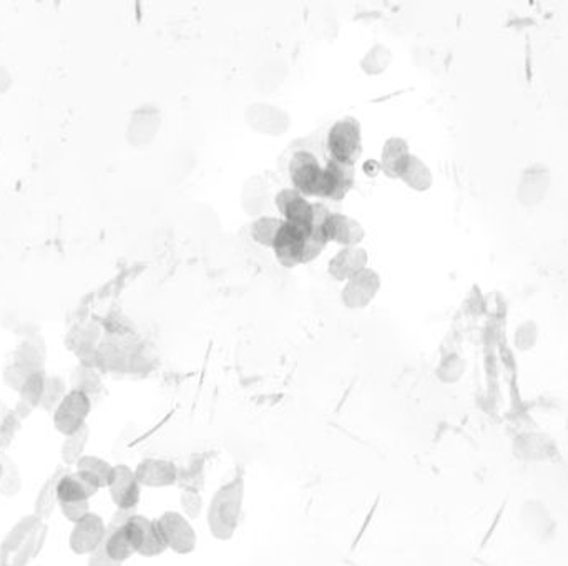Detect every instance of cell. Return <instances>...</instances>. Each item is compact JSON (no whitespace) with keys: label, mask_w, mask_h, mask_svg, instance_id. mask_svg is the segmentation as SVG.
<instances>
[{"label":"cell","mask_w":568,"mask_h":566,"mask_svg":"<svg viewBox=\"0 0 568 566\" xmlns=\"http://www.w3.org/2000/svg\"><path fill=\"white\" fill-rule=\"evenodd\" d=\"M11 412H12V408L7 407V406L4 404V400H0V422L4 421Z\"/></svg>","instance_id":"ee69618b"},{"label":"cell","mask_w":568,"mask_h":566,"mask_svg":"<svg viewBox=\"0 0 568 566\" xmlns=\"http://www.w3.org/2000/svg\"><path fill=\"white\" fill-rule=\"evenodd\" d=\"M465 368H467L465 359L457 353H450L440 359L436 370L437 377L444 384H455L463 379Z\"/></svg>","instance_id":"d6a6232c"},{"label":"cell","mask_w":568,"mask_h":566,"mask_svg":"<svg viewBox=\"0 0 568 566\" xmlns=\"http://www.w3.org/2000/svg\"><path fill=\"white\" fill-rule=\"evenodd\" d=\"M368 263H370L368 251L359 246H347L331 258L328 273L332 279L346 283L349 277L366 269Z\"/></svg>","instance_id":"ac0fdd59"},{"label":"cell","mask_w":568,"mask_h":566,"mask_svg":"<svg viewBox=\"0 0 568 566\" xmlns=\"http://www.w3.org/2000/svg\"><path fill=\"white\" fill-rule=\"evenodd\" d=\"M353 182H354L353 167H344V165H339V163L330 159L328 165L324 167V173H323L319 198L339 201L347 195V191L353 186Z\"/></svg>","instance_id":"d6986e66"},{"label":"cell","mask_w":568,"mask_h":566,"mask_svg":"<svg viewBox=\"0 0 568 566\" xmlns=\"http://www.w3.org/2000/svg\"><path fill=\"white\" fill-rule=\"evenodd\" d=\"M0 465H2V475H0V495L13 499L22 490V474L19 465L15 463L11 455L0 454Z\"/></svg>","instance_id":"4316f807"},{"label":"cell","mask_w":568,"mask_h":566,"mask_svg":"<svg viewBox=\"0 0 568 566\" xmlns=\"http://www.w3.org/2000/svg\"><path fill=\"white\" fill-rule=\"evenodd\" d=\"M0 475H2V465H0Z\"/></svg>","instance_id":"f6af8a7d"},{"label":"cell","mask_w":568,"mask_h":566,"mask_svg":"<svg viewBox=\"0 0 568 566\" xmlns=\"http://www.w3.org/2000/svg\"><path fill=\"white\" fill-rule=\"evenodd\" d=\"M68 472L66 465H58L52 474L49 475V478L43 482V485L40 487L39 493L35 497V503H34V515H37L42 520H49L55 512V507L58 505L57 501V485L58 480L62 478V475Z\"/></svg>","instance_id":"cb8c5ba5"},{"label":"cell","mask_w":568,"mask_h":566,"mask_svg":"<svg viewBox=\"0 0 568 566\" xmlns=\"http://www.w3.org/2000/svg\"><path fill=\"white\" fill-rule=\"evenodd\" d=\"M379 290H381L379 273L366 267L344 283L341 299L347 309H353V311L364 309L374 301Z\"/></svg>","instance_id":"8fae6325"},{"label":"cell","mask_w":568,"mask_h":566,"mask_svg":"<svg viewBox=\"0 0 568 566\" xmlns=\"http://www.w3.org/2000/svg\"><path fill=\"white\" fill-rule=\"evenodd\" d=\"M180 507L188 520H197L205 510V501L197 488L186 487L180 495Z\"/></svg>","instance_id":"8d00e7d4"},{"label":"cell","mask_w":568,"mask_h":566,"mask_svg":"<svg viewBox=\"0 0 568 566\" xmlns=\"http://www.w3.org/2000/svg\"><path fill=\"white\" fill-rule=\"evenodd\" d=\"M328 150L332 161L344 167H353L362 151V130L359 120L346 117L336 121L328 135Z\"/></svg>","instance_id":"3957f363"},{"label":"cell","mask_w":568,"mask_h":566,"mask_svg":"<svg viewBox=\"0 0 568 566\" xmlns=\"http://www.w3.org/2000/svg\"><path fill=\"white\" fill-rule=\"evenodd\" d=\"M552 185V172L542 161L527 165L517 180L516 197L524 206H537L549 195Z\"/></svg>","instance_id":"8992f818"},{"label":"cell","mask_w":568,"mask_h":566,"mask_svg":"<svg viewBox=\"0 0 568 566\" xmlns=\"http://www.w3.org/2000/svg\"><path fill=\"white\" fill-rule=\"evenodd\" d=\"M393 64V52L383 43L372 45L361 60V70L366 75H381Z\"/></svg>","instance_id":"f546056e"},{"label":"cell","mask_w":568,"mask_h":566,"mask_svg":"<svg viewBox=\"0 0 568 566\" xmlns=\"http://www.w3.org/2000/svg\"><path fill=\"white\" fill-rule=\"evenodd\" d=\"M20 427H22V421L15 415L13 410L4 421L0 422V454H4L7 448L12 446Z\"/></svg>","instance_id":"74e56055"},{"label":"cell","mask_w":568,"mask_h":566,"mask_svg":"<svg viewBox=\"0 0 568 566\" xmlns=\"http://www.w3.org/2000/svg\"><path fill=\"white\" fill-rule=\"evenodd\" d=\"M245 120L254 132L266 136H283L290 130V113L278 105L258 102L245 110Z\"/></svg>","instance_id":"9c48e42d"},{"label":"cell","mask_w":568,"mask_h":566,"mask_svg":"<svg viewBox=\"0 0 568 566\" xmlns=\"http://www.w3.org/2000/svg\"><path fill=\"white\" fill-rule=\"evenodd\" d=\"M283 223H284L283 218H276V216H271V214L256 218L252 223V228H250V233H252L254 243H258V244H261L265 248H273L275 239L278 236L279 229H281Z\"/></svg>","instance_id":"f1b7e54d"},{"label":"cell","mask_w":568,"mask_h":566,"mask_svg":"<svg viewBox=\"0 0 568 566\" xmlns=\"http://www.w3.org/2000/svg\"><path fill=\"white\" fill-rule=\"evenodd\" d=\"M245 501V478L238 474L213 493L206 508V525L213 539L230 541L239 527Z\"/></svg>","instance_id":"7a4b0ae2"},{"label":"cell","mask_w":568,"mask_h":566,"mask_svg":"<svg viewBox=\"0 0 568 566\" xmlns=\"http://www.w3.org/2000/svg\"><path fill=\"white\" fill-rule=\"evenodd\" d=\"M241 206L254 220L266 216L271 206V195L268 183L261 176H252L241 191Z\"/></svg>","instance_id":"7402d4cb"},{"label":"cell","mask_w":568,"mask_h":566,"mask_svg":"<svg viewBox=\"0 0 568 566\" xmlns=\"http://www.w3.org/2000/svg\"><path fill=\"white\" fill-rule=\"evenodd\" d=\"M123 530L127 539L132 543L135 554L145 558H155L167 552V547L160 537L155 520H150L144 515L135 514Z\"/></svg>","instance_id":"52a82bcc"},{"label":"cell","mask_w":568,"mask_h":566,"mask_svg":"<svg viewBox=\"0 0 568 566\" xmlns=\"http://www.w3.org/2000/svg\"><path fill=\"white\" fill-rule=\"evenodd\" d=\"M537 341H539V326L535 321L525 319L514 330V345L520 353L532 351Z\"/></svg>","instance_id":"d590c367"},{"label":"cell","mask_w":568,"mask_h":566,"mask_svg":"<svg viewBox=\"0 0 568 566\" xmlns=\"http://www.w3.org/2000/svg\"><path fill=\"white\" fill-rule=\"evenodd\" d=\"M75 472L89 477L98 488H108L113 477V465L97 455H83L75 465Z\"/></svg>","instance_id":"484cf974"},{"label":"cell","mask_w":568,"mask_h":566,"mask_svg":"<svg viewBox=\"0 0 568 566\" xmlns=\"http://www.w3.org/2000/svg\"><path fill=\"white\" fill-rule=\"evenodd\" d=\"M399 180H402L406 185L409 186L410 190L421 191V193L431 190V186L434 183V176H432L431 168L424 163L423 159H419L417 155H412V153L406 161Z\"/></svg>","instance_id":"d4e9b609"},{"label":"cell","mask_w":568,"mask_h":566,"mask_svg":"<svg viewBox=\"0 0 568 566\" xmlns=\"http://www.w3.org/2000/svg\"><path fill=\"white\" fill-rule=\"evenodd\" d=\"M324 235L328 243H338L347 248L359 246L366 237V229L351 216H346L341 213H330L324 221Z\"/></svg>","instance_id":"e0dca14e"},{"label":"cell","mask_w":568,"mask_h":566,"mask_svg":"<svg viewBox=\"0 0 568 566\" xmlns=\"http://www.w3.org/2000/svg\"><path fill=\"white\" fill-rule=\"evenodd\" d=\"M90 412L92 399L80 391L70 389L52 414L53 427L64 437L75 434L83 425H87Z\"/></svg>","instance_id":"5b68a950"},{"label":"cell","mask_w":568,"mask_h":566,"mask_svg":"<svg viewBox=\"0 0 568 566\" xmlns=\"http://www.w3.org/2000/svg\"><path fill=\"white\" fill-rule=\"evenodd\" d=\"M135 514H136L135 510H121V508H117V512L113 514V516H112V520H110V523L106 525V528H108V530H119V528H123L127 523H128V520H130Z\"/></svg>","instance_id":"b9f144b4"},{"label":"cell","mask_w":568,"mask_h":566,"mask_svg":"<svg viewBox=\"0 0 568 566\" xmlns=\"http://www.w3.org/2000/svg\"><path fill=\"white\" fill-rule=\"evenodd\" d=\"M155 522L167 550L175 554H191L197 550V530L191 525V520H188L182 512L167 510Z\"/></svg>","instance_id":"277c9868"},{"label":"cell","mask_w":568,"mask_h":566,"mask_svg":"<svg viewBox=\"0 0 568 566\" xmlns=\"http://www.w3.org/2000/svg\"><path fill=\"white\" fill-rule=\"evenodd\" d=\"M133 470L140 485L146 488L173 487L180 478L178 467L167 459H144Z\"/></svg>","instance_id":"2e32d148"},{"label":"cell","mask_w":568,"mask_h":566,"mask_svg":"<svg viewBox=\"0 0 568 566\" xmlns=\"http://www.w3.org/2000/svg\"><path fill=\"white\" fill-rule=\"evenodd\" d=\"M60 512L66 516L68 522H72L74 525L79 523L82 518H85L87 515L90 514V500L75 501V503H62L60 505Z\"/></svg>","instance_id":"ab89813d"},{"label":"cell","mask_w":568,"mask_h":566,"mask_svg":"<svg viewBox=\"0 0 568 566\" xmlns=\"http://www.w3.org/2000/svg\"><path fill=\"white\" fill-rule=\"evenodd\" d=\"M409 157V143L404 138H387L381 153V170L389 178H399Z\"/></svg>","instance_id":"603a6c76"},{"label":"cell","mask_w":568,"mask_h":566,"mask_svg":"<svg viewBox=\"0 0 568 566\" xmlns=\"http://www.w3.org/2000/svg\"><path fill=\"white\" fill-rule=\"evenodd\" d=\"M275 206L283 216L284 223L298 226L306 233H311L315 223V203L303 197L294 188H284L275 197Z\"/></svg>","instance_id":"30bf717a"},{"label":"cell","mask_w":568,"mask_h":566,"mask_svg":"<svg viewBox=\"0 0 568 566\" xmlns=\"http://www.w3.org/2000/svg\"><path fill=\"white\" fill-rule=\"evenodd\" d=\"M30 374H34V372L27 370L26 368H22V366H19V364H15V362L11 361V362L5 366L4 372H2V379H4V384H5L9 389L19 392V391L22 389V385L26 384L27 377H28Z\"/></svg>","instance_id":"f35d334b"},{"label":"cell","mask_w":568,"mask_h":566,"mask_svg":"<svg viewBox=\"0 0 568 566\" xmlns=\"http://www.w3.org/2000/svg\"><path fill=\"white\" fill-rule=\"evenodd\" d=\"M49 527L37 515H26L13 525L0 543V566H28L39 556Z\"/></svg>","instance_id":"6da1fadb"},{"label":"cell","mask_w":568,"mask_h":566,"mask_svg":"<svg viewBox=\"0 0 568 566\" xmlns=\"http://www.w3.org/2000/svg\"><path fill=\"white\" fill-rule=\"evenodd\" d=\"M309 233L300 229L298 226L283 223L279 229L278 236L271 250L275 251L276 260L284 267H294L304 264V250H306V237Z\"/></svg>","instance_id":"9a60e30c"},{"label":"cell","mask_w":568,"mask_h":566,"mask_svg":"<svg viewBox=\"0 0 568 566\" xmlns=\"http://www.w3.org/2000/svg\"><path fill=\"white\" fill-rule=\"evenodd\" d=\"M70 385L74 391H80L92 399L93 394L100 391V379L95 370L89 366H79L70 376Z\"/></svg>","instance_id":"e575fe53"},{"label":"cell","mask_w":568,"mask_h":566,"mask_svg":"<svg viewBox=\"0 0 568 566\" xmlns=\"http://www.w3.org/2000/svg\"><path fill=\"white\" fill-rule=\"evenodd\" d=\"M161 125V113L155 105L138 106L133 112L128 127H127V140L135 148L148 146L157 136Z\"/></svg>","instance_id":"5bb4252c"},{"label":"cell","mask_w":568,"mask_h":566,"mask_svg":"<svg viewBox=\"0 0 568 566\" xmlns=\"http://www.w3.org/2000/svg\"><path fill=\"white\" fill-rule=\"evenodd\" d=\"M100 488L89 477L79 472H66L57 485V501L75 503V501L90 500Z\"/></svg>","instance_id":"ffe728a7"},{"label":"cell","mask_w":568,"mask_h":566,"mask_svg":"<svg viewBox=\"0 0 568 566\" xmlns=\"http://www.w3.org/2000/svg\"><path fill=\"white\" fill-rule=\"evenodd\" d=\"M66 392H68L66 382L64 381L60 376H47L45 391H43L40 408H43L45 412L53 414L55 408L58 407V404L64 400Z\"/></svg>","instance_id":"836d02e7"},{"label":"cell","mask_w":568,"mask_h":566,"mask_svg":"<svg viewBox=\"0 0 568 566\" xmlns=\"http://www.w3.org/2000/svg\"><path fill=\"white\" fill-rule=\"evenodd\" d=\"M15 364L26 368L30 372L43 370L47 361V345L39 334H27L22 343L13 351L12 359Z\"/></svg>","instance_id":"44dd1931"},{"label":"cell","mask_w":568,"mask_h":566,"mask_svg":"<svg viewBox=\"0 0 568 566\" xmlns=\"http://www.w3.org/2000/svg\"><path fill=\"white\" fill-rule=\"evenodd\" d=\"M324 168L316 157L306 150L296 151L290 161V176L292 186L303 197H317L321 191Z\"/></svg>","instance_id":"ba28073f"},{"label":"cell","mask_w":568,"mask_h":566,"mask_svg":"<svg viewBox=\"0 0 568 566\" xmlns=\"http://www.w3.org/2000/svg\"><path fill=\"white\" fill-rule=\"evenodd\" d=\"M45 381H47V374L45 370H37L34 374H30L27 377L26 384L22 385V389L19 391V400L27 404L28 407L39 408L42 404V397H43V391H45Z\"/></svg>","instance_id":"1f68e13d"},{"label":"cell","mask_w":568,"mask_h":566,"mask_svg":"<svg viewBox=\"0 0 568 566\" xmlns=\"http://www.w3.org/2000/svg\"><path fill=\"white\" fill-rule=\"evenodd\" d=\"M104 548H105V554H108L112 560L119 562V563H125L127 560H130L133 554H135L132 543L127 539L123 528L108 530V531H106Z\"/></svg>","instance_id":"4dcf8cb0"},{"label":"cell","mask_w":568,"mask_h":566,"mask_svg":"<svg viewBox=\"0 0 568 566\" xmlns=\"http://www.w3.org/2000/svg\"><path fill=\"white\" fill-rule=\"evenodd\" d=\"M90 440V427L83 425L75 434L68 435L64 438L60 448V457L66 467L77 465V461L85 455V448Z\"/></svg>","instance_id":"83f0119b"},{"label":"cell","mask_w":568,"mask_h":566,"mask_svg":"<svg viewBox=\"0 0 568 566\" xmlns=\"http://www.w3.org/2000/svg\"><path fill=\"white\" fill-rule=\"evenodd\" d=\"M13 77L12 74L0 64V95L9 92L12 89Z\"/></svg>","instance_id":"7bdbcfd3"},{"label":"cell","mask_w":568,"mask_h":566,"mask_svg":"<svg viewBox=\"0 0 568 566\" xmlns=\"http://www.w3.org/2000/svg\"><path fill=\"white\" fill-rule=\"evenodd\" d=\"M108 493L117 508L135 510L138 507L142 499V485L136 480L132 467L125 463L113 465V477L108 485Z\"/></svg>","instance_id":"4fadbf2b"},{"label":"cell","mask_w":568,"mask_h":566,"mask_svg":"<svg viewBox=\"0 0 568 566\" xmlns=\"http://www.w3.org/2000/svg\"><path fill=\"white\" fill-rule=\"evenodd\" d=\"M106 531L105 520L100 515L90 512L72 528L68 547L75 554H92L104 545Z\"/></svg>","instance_id":"7c38bea8"},{"label":"cell","mask_w":568,"mask_h":566,"mask_svg":"<svg viewBox=\"0 0 568 566\" xmlns=\"http://www.w3.org/2000/svg\"><path fill=\"white\" fill-rule=\"evenodd\" d=\"M123 563H119L115 560H112L108 554H105V548L104 545L93 552L92 554H89V562H87V566H121Z\"/></svg>","instance_id":"60d3db41"}]
</instances>
